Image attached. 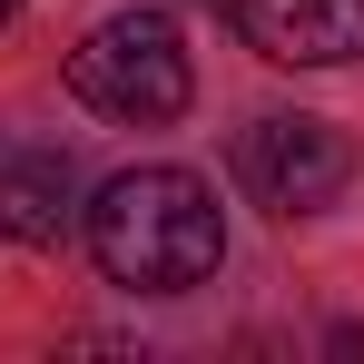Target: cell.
Returning <instances> with one entry per match:
<instances>
[{
  "label": "cell",
  "mask_w": 364,
  "mask_h": 364,
  "mask_svg": "<svg viewBox=\"0 0 364 364\" xmlns=\"http://www.w3.org/2000/svg\"><path fill=\"white\" fill-rule=\"evenodd\" d=\"M79 227H89L99 276L138 286V296H187L227 266V217L197 168H119L79 207Z\"/></svg>",
  "instance_id": "obj_1"
},
{
  "label": "cell",
  "mask_w": 364,
  "mask_h": 364,
  "mask_svg": "<svg viewBox=\"0 0 364 364\" xmlns=\"http://www.w3.org/2000/svg\"><path fill=\"white\" fill-rule=\"evenodd\" d=\"M69 89L99 109V119H128V128H158L197 99V69H187V40L168 10H119L99 20L79 50H69Z\"/></svg>",
  "instance_id": "obj_2"
},
{
  "label": "cell",
  "mask_w": 364,
  "mask_h": 364,
  "mask_svg": "<svg viewBox=\"0 0 364 364\" xmlns=\"http://www.w3.org/2000/svg\"><path fill=\"white\" fill-rule=\"evenodd\" d=\"M237 178L256 207H276V217H315L325 197H345L355 178V138L335 119H305V109H276V119H256L237 138Z\"/></svg>",
  "instance_id": "obj_3"
},
{
  "label": "cell",
  "mask_w": 364,
  "mask_h": 364,
  "mask_svg": "<svg viewBox=\"0 0 364 364\" xmlns=\"http://www.w3.org/2000/svg\"><path fill=\"white\" fill-rule=\"evenodd\" d=\"M237 30L276 69H345L364 60V0H237Z\"/></svg>",
  "instance_id": "obj_4"
},
{
  "label": "cell",
  "mask_w": 364,
  "mask_h": 364,
  "mask_svg": "<svg viewBox=\"0 0 364 364\" xmlns=\"http://www.w3.org/2000/svg\"><path fill=\"white\" fill-rule=\"evenodd\" d=\"M79 227V178L60 148H0V237L10 246H60Z\"/></svg>",
  "instance_id": "obj_5"
},
{
  "label": "cell",
  "mask_w": 364,
  "mask_h": 364,
  "mask_svg": "<svg viewBox=\"0 0 364 364\" xmlns=\"http://www.w3.org/2000/svg\"><path fill=\"white\" fill-rule=\"evenodd\" d=\"M10 20H20V0H0V30H10Z\"/></svg>",
  "instance_id": "obj_6"
}]
</instances>
